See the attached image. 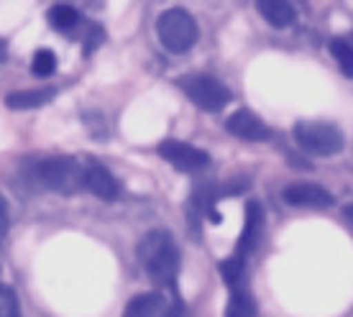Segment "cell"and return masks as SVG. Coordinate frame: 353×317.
<instances>
[{"label":"cell","instance_id":"cell-13","mask_svg":"<svg viewBox=\"0 0 353 317\" xmlns=\"http://www.w3.org/2000/svg\"><path fill=\"white\" fill-rule=\"evenodd\" d=\"M259 13L264 16V21L269 26L274 28H287L294 23V8H292L290 3H284V0H264V3H259Z\"/></svg>","mask_w":353,"mask_h":317},{"label":"cell","instance_id":"cell-21","mask_svg":"<svg viewBox=\"0 0 353 317\" xmlns=\"http://www.w3.org/2000/svg\"><path fill=\"white\" fill-rule=\"evenodd\" d=\"M103 36H105V31H103V28L100 26H95V23H92V26H90V31H88V44H85V52H92V49H95L97 44H103Z\"/></svg>","mask_w":353,"mask_h":317},{"label":"cell","instance_id":"cell-9","mask_svg":"<svg viewBox=\"0 0 353 317\" xmlns=\"http://www.w3.org/2000/svg\"><path fill=\"white\" fill-rule=\"evenodd\" d=\"M264 221H266V215H264L261 203L251 200V203L246 205V223H243L241 238H239V243H236V254L248 256L256 248V243L261 241V236H264Z\"/></svg>","mask_w":353,"mask_h":317},{"label":"cell","instance_id":"cell-20","mask_svg":"<svg viewBox=\"0 0 353 317\" xmlns=\"http://www.w3.org/2000/svg\"><path fill=\"white\" fill-rule=\"evenodd\" d=\"M8 228H10V215H8V203L3 200V194H0V248H3V241L8 236Z\"/></svg>","mask_w":353,"mask_h":317},{"label":"cell","instance_id":"cell-6","mask_svg":"<svg viewBox=\"0 0 353 317\" xmlns=\"http://www.w3.org/2000/svg\"><path fill=\"white\" fill-rule=\"evenodd\" d=\"M159 156L172 164L174 169L179 172H197V169H205L210 164V156H208V151L197 149L192 143H185V141H176V139H167V141L159 143Z\"/></svg>","mask_w":353,"mask_h":317},{"label":"cell","instance_id":"cell-11","mask_svg":"<svg viewBox=\"0 0 353 317\" xmlns=\"http://www.w3.org/2000/svg\"><path fill=\"white\" fill-rule=\"evenodd\" d=\"M85 187H88L90 192L95 194V197H100V200H105V203H110V200H115L118 197V182H115V176L108 172L103 164H88V179H85Z\"/></svg>","mask_w":353,"mask_h":317},{"label":"cell","instance_id":"cell-22","mask_svg":"<svg viewBox=\"0 0 353 317\" xmlns=\"http://www.w3.org/2000/svg\"><path fill=\"white\" fill-rule=\"evenodd\" d=\"M167 317H185V305H182V302H172Z\"/></svg>","mask_w":353,"mask_h":317},{"label":"cell","instance_id":"cell-23","mask_svg":"<svg viewBox=\"0 0 353 317\" xmlns=\"http://www.w3.org/2000/svg\"><path fill=\"white\" fill-rule=\"evenodd\" d=\"M8 59V44H6V39H0V64Z\"/></svg>","mask_w":353,"mask_h":317},{"label":"cell","instance_id":"cell-1","mask_svg":"<svg viewBox=\"0 0 353 317\" xmlns=\"http://www.w3.org/2000/svg\"><path fill=\"white\" fill-rule=\"evenodd\" d=\"M136 256L154 282L174 284L179 274V248L169 230H149L139 241Z\"/></svg>","mask_w":353,"mask_h":317},{"label":"cell","instance_id":"cell-18","mask_svg":"<svg viewBox=\"0 0 353 317\" xmlns=\"http://www.w3.org/2000/svg\"><path fill=\"white\" fill-rule=\"evenodd\" d=\"M57 70V57H54L52 49H39L34 54V62H31V72L36 77H49Z\"/></svg>","mask_w":353,"mask_h":317},{"label":"cell","instance_id":"cell-25","mask_svg":"<svg viewBox=\"0 0 353 317\" xmlns=\"http://www.w3.org/2000/svg\"><path fill=\"white\" fill-rule=\"evenodd\" d=\"M351 46H353V39H351Z\"/></svg>","mask_w":353,"mask_h":317},{"label":"cell","instance_id":"cell-2","mask_svg":"<svg viewBox=\"0 0 353 317\" xmlns=\"http://www.w3.org/2000/svg\"><path fill=\"white\" fill-rule=\"evenodd\" d=\"M34 176L52 192L74 194L85 187L88 167H82L80 161L72 156H54L39 161L34 169Z\"/></svg>","mask_w":353,"mask_h":317},{"label":"cell","instance_id":"cell-10","mask_svg":"<svg viewBox=\"0 0 353 317\" xmlns=\"http://www.w3.org/2000/svg\"><path fill=\"white\" fill-rule=\"evenodd\" d=\"M172 302L161 292H146L128 302L123 317H167Z\"/></svg>","mask_w":353,"mask_h":317},{"label":"cell","instance_id":"cell-12","mask_svg":"<svg viewBox=\"0 0 353 317\" xmlns=\"http://www.w3.org/2000/svg\"><path fill=\"white\" fill-rule=\"evenodd\" d=\"M57 90L54 88H41V90H18V92H10L6 95V105L10 110H34V108H41L46 103H52Z\"/></svg>","mask_w":353,"mask_h":317},{"label":"cell","instance_id":"cell-14","mask_svg":"<svg viewBox=\"0 0 353 317\" xmlns=\"http://www.w3.org/2000/svg\"><path fill=\"white\" fill-rule=\"evenodd\" d=\"M225 317H256V302L246 289H233L230 292Z\"/></svg>","mask_w":353,"mask_h":317},{"label":"cell","instance_id":"cell-3","mask_svg":"<svg viewBox=\"0 0 353 317\" xmlns=\"http://www.w3.org/2000/svg\"><path fill=\"white\" fill-rule=\"evenodd\" d=\"M157 34L167 52L185 54L197 41V23L185 8H169L157 21Z\"/></svg>","mask_w":353,"mask_h":317},{"label":"cell","instance_id":"cell-16","mask_svg":"<svg viewBox=\"0 0 353 317\" xmlns=\"http://www.w3.org/2000/svg\"><path fill=\"white\" fill-rule=\"evenodd\" d=\"M49 23L57 31H72V28L80 23V13L72 8V6H54L49 10Z\"/></svg>","mask_w":353,"mask_h":317},{"label":"cell","instance_id":"cell-7","mask_svg":"<svg viewBox=\"0 0 353 317\" xmlns=\"http://www.w3.org/2000/svg\"><path fill=\"white\" fill-rule=\"evenodd\" d=\"M225 128H228V133H233L236 139H243V141H266L272 136V128L254 110H246V108H241L230 115L225 121Z\"/></svg>","mask_w":353,"mask_h":317},{"label":"cell","instance_id":"cell-24","mask_svg":"<svg viewBox=\"0 0 353 317\" xmlns=\"http://www.w3.org/2000/svg\"><path fill=\"white\" fill-rule=\"evenodd\" d=\"M343 215H345V221L353 223V205H345V207H343Z\"/></svg>","mask_w":353,"mask_h":317},{"label":"cell","instance_id":"cell-15","mask_svg":"<svg viewBox=\"0 0 353 317\" xmlns=\"http://www.w3.org/2000/svg\"><path fill=\"white\" fill-rule=\"evenodd\" d=\"M218 272H221L223 282L228 284L230 289H239V284L243 282V274H246V264H243L241 256H230V258H223Z\"/></svg>","mask_w":353,"mask_h":317},{"label":"cell","instance_id":"cell-19","mask_svg":"<svg viewBox=\"0 0 353 317\" xmlns=\"http://www.w3.org/2000/svg\"><path fill=\"white\" fill-rule=\"evenodd\" d=\"M0 317H18V297L16 292L0 284Z\"/></svg>","mask_w":353,"mask_h":317},{"label":"cell","instance_id":"cell-8","mask_svg":"<svg viewBox=\"0 0 353 317\" xmlns=\"http://www.w3.org/2000/svg\"><path fill=\"white\" fill-rule=\"evenodd\" d=\"M282 197H284V203L292 205V207H315V210H323V207H330V205H333V194L327 192L325 187L310 185V182L290 185L284 190Z\"/></svg>","mask_w":353,"mask_h":317},{"label":"cell","instance_id":"cell-5","mask_svg":"<svg viewBox=\"0 0 353 317\" xmlns=\"http://www.w3.org/2000/svg\"><path fill=\"white\" fill-rule=\"evenodd\" d=\"M179 85L194 105L208 110V113H218L230 103V90L223 85L221 79L210 77V74H190Z\"/></svg>","mask_w":353,"mask_h":317},{"label":"cell","instance_id":"cell-17","mask_svg":"<svg viewBox=\"0 0 353 317\" xmlns=\"http://www.w3.org/2000/svg\"><path fill=\"white\" fill-rule=\"evenodd\" d=\"M330 54H333V59L338 62L341 72H343L345 77L353 79V46L351 41H345V39H333L330 41Z\"/></svg>","mask_w":353,"mask_h":317},{"label":"cell","instance_id":"cell-4","mask_svg":"<svg viewBox=\"0 0 353 317\" xmlns=\"http://www.w3.org/2000/svg\"><path fill=\"white\" fill-rule=\"evenodd\" d=\"M294 141L312 156H336L343 151V131L325 121H300L294 125Z\"/></svg>","mask_w":353,"mask_h":317}]
</instances>
